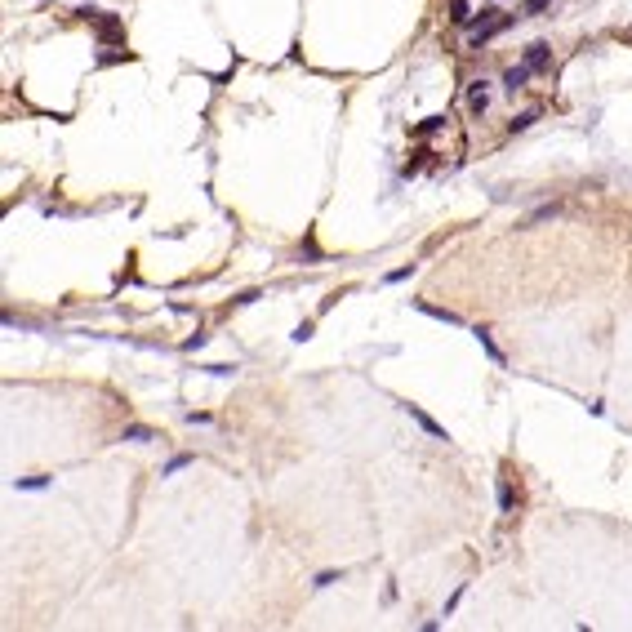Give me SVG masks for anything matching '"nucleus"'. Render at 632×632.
<instances>
[{
  "label": "nucleus",
  "mask_w": 632,
  "mask_h": 632,
  "mask_svg": "<svg viewBox=\"0 0 632 632\" xmlns=\"http://www.w3.org/2000/svg\"><path fill=\"white\" fill-rule=\"evenodd\" d=\"M450 22H454V27H468V22H472V5H468V0H450Z\"/></svg>",
  "instance_id": "8"
},
{
  "label": "nucleus",
  "mask_w": 632,
  "mask_h": 632,
  "mask_svg": "<svg viewBox=\"0 0 632 632\" xmlns=\"http://www.w3.org/2000/svg\"><path fill=\"white\" fill-rule=\"evenodd\" d=\"M125 441H156V432L143 428V423H134V428H125Z\"/></svg>",
  "instance_id": "15"
},
{
  "label": "nucleus",
  "mask_w": 632,
  "mask_h": 632,
  "mask_svg": "<svg viewBox=\"0 0 632 632\" xmlns=\"http://www.w3.org/2000/svg\"><path fill=\"white\" fill-rule=\"evenodd\" d=\"M512 14H499V18H490V22H481V27L477 31H472V50H485V45H490L494 41V36H499V31H508V27H512Z\"/></svg>",
  "instance_id": "1"
},
{
  "label": "nucleus",
  "mask_w": 632,
  "mask_h": 632,
  "mask_svg": "<svg viewBox=\"0 0 632 632\" xmlns=\"http://www.w3.org/2000/svg\"><path fill=\"white\" fill-rule=\"evenodd\" d=\"M499 512L503 517L517 512V494H512V485H508V481H499Z\"/></svg>",
  "instance_id": "11"
},
{
  "label": "nucleus",
  "mask_w": 632,
  "mask_h": 632,
  "mask_svg": "<svg viewBox=\"0 0 632 632\" xmlns=\"http://www.w3.org/2000/svg\"><path fill=\"white\" fill-rule=\"evenodd\" d=\"M201 347H205V334H192L187 343H183V352H201Z\"/></svg>",
  "instance_id": "21"
},
{
  "label": "nucleus",
  "mask_w": 632,
  "mask_h": 632,
  "mask_svg": "<svg viewBox=\"0 0 632 632\" xmlns=\"http://www.w3.org/2000/svg\"><path fill=\"white\" fill-rule=\"evenodd\" d=\"M526 80H530V67H526V63H521V67H508V71H503V89H508V94L526 89Z\"/></svg>",
  "instance_id": "6"
},
{
  "label": "nucleus",
  "mask_w": 632,
  "mask_h": 632,
  "mask_svg": "<svg viewBox=\"0 0 632 632\" xmlns=\"http://www.w3.org/2000/svg\"><path fill=\"white\" fill-rule=\"evenodd\" d=\"M312 330H316V325H312V321H303V325H294V343H308V338H312Z\"/></svg>",
  "instance_id": "19"
},
{
  "label": "nucleus",
  "mask_w": 632,
  "mask_h": 632,
  "mask_svg": "<svg viewBox=\"0 0 632 632\" xmlns=\"http://www.w3.org/2000/svg\"><path fill=\"white\" fill-rule=\"evenodd\" d=\"M343 579V570H321V575L312 579V588H330V583H338Z\"/></svg>",
  "instance_id": "16"
},
{
  "label": "nucleus",
  "mask_w": 632,
  "mask_h": 632,
  "mask_svg": "<svg viewBox=\"0 0 632 632\" xmlns=\"http://www.w3.org/2000/svg\"><path fill=\"white\" fill-rule=\"evenodd\" d=\"M556 214H561V205H539V210H534V214H526V223H521V227H534V223H548V218H556Z\"/></svg>",
  "instance_id": "9"
},
{
  "label": "nucleus",
  "mask_w": 632,
  "mask_h": 632,
  "mask_svg": "<svg viewBox=\"0 0 632 632\" xmlns=\"http://www.w3.org/2000/svg\"><path fill=\"white\" fill-rule=\"evenodd\" d=\"M50 485H54V477H18V481H14V490L31 494V490H50Z\"/></svg>",
  "instance_id": "10"
},
{
  "label": "nucleus",
  "mask_w": 632,
  "mask_h": 632,
  "mask_svg": "<svg viewBox=\"0 0 632 632\" xmlns=\"http://www.w3.org/2000/svg\"><path fill=\"white\" fill-rule=\"evenodd\" d=\"M410 276H415V263H410V267H396V272H387V285H401V281H410Z\"/></svg>",
  "instance_id": "17"
},
{
  "label": "nucleus",
  "mask_w": 632,
  "mask_h": 632,
  "mask_svg": "<svg viewBox=\"0 0 632 632\" xmlns=\"http://www.w3.org/2000/svg\"><path fill=\"white\" fill-rule=\"evenodd\" d=\"M405 415L415 419L419 428L432 436V441H450V436H445V428H441V423H436V419H432V415H428V410H423V405H405Z\"/></svg>",
  "instance_id": "2"
},
{
  "label": "nucleus",
  "mask_w": 632,
  "mask_h": 632,
  "mask_svg": "<svg viewBox=\"0 0 632 632\" xmlns=\"http://www.w3.org/2000/svg\"><path fill=\"white\" fill-rule=\"evenodd\" d=\"M415 312H423V316H432V321H445V325H464L454 312H445V308H432V303H415Z\"/></svg>",
  "instance_id": "7"
},
{
  "label": "nucleus",
  "mask_w": 632,
  "mask_h": 632,
  "mask_svg": "<svg viewBox=\"0 0 632 632\" xmlns=\"http://www.w3.org/2000/svg\"><path fill=\"white\" fill-rule=\"evenodd\" d=\"M192 464H196V454H174V459L161 468V477H174V472H183V468H192Z\"/></svg>",
  "instance_id": "12"
},
{
  "label": "nucleus",
  "mask_w": 632,
  "mask_h": 632,
  "mask_svg": "<svg viewBox=\"0 0 632 632\" xmlns=\"http://www.w3.org/2000/svg\"><path fill=\"white\" fill-rule=\"evenodd\" d=\"M468 107H472L477 116L490 107V85H485V80H472V85H468Z\"/></svg>",
  "instance_id": "5"
},
{
  "label": "nucleus",
  "mask_w": 632,
  "mask_h": 632,
  "mask_svg": "<svg viewBox=\"0 0 632 632\" xmlns=\"http://www.w3.org/2000/svg\"><path fill=\"white\" fill-rule=\"evenodd\" d=\"M548 63H552L548 41H534L530 50H526V67H530V71H548Z\"/></svg>",
  "instance_id": "3"
},
{
  "label": "nucleus",
  "mask_w": 632,
  "mask_h": 632,
  "mask_svg": "<svg viewBox=\"0 0 632 632\" xmlns=\"http://www.w3.org/2000/svg\"><path fill=\"white\" fill-rule=\"evenodd\" d=\"M548 5H552V0H526V14H543Z\"/></svg>",
  "instance_id": "20"
},
{
  "label": "nucleus",
  "mask_w": 632,
  "mask_h": 632,
  "mask_svg": "<svg viewBox=\"0 0 632 632\" xmlns=\"http://www.w3.org/2000/svg\"><path fill=\"white\" fill-rule=\"evenodd\" d=\"M472 334H477V343H481V352H485V357H490V361H494V366H508V357H503V352H499V343H494V334H490V330H485V325H477V330H472Z\"/></svg>",
  "instance_id": "4"
},
{
  "label": "nucleus",
  "mask_w": 632,
  "mask_h": 632,
  "mask_svg": "<svg viewBox=\"0 0 632 632\" xmlns=\"http://www.w3.org/2000/svg\"><path fill=\"white\" fill-rule=\"evenodd\" d=\"M445 120H450V116H428V120H419V125H415V134H419V138H428V134L445 129Z\"/></svg>",
  "instance_id": "14"
},
{
  "label": "nucleus",
  "mask_w": 632,
  "mask_h": 632,
  "mask_svg": "<svg viewBox=\"0 0 632 632\" xmlns=\"http://www.w3.org/2000/svg\"><path fill=\"white\" fill-rule=\"evenodd\" d=\"M464 592H468V588H464V583H459V588H454V592H450V601H445V619H450V615H454V610H459V601H464Z\"/></svg>",
  "instance_id": "18"
},
{
  "label": "nucleus",
  "mask_w": 632,
  "mask_h": 632,
  "mask_svg": "<svg viewBox=\"0 0 632 632\" xmlns=\"http://www.w3.org/2000/svg\"><path fill=\"white\" fill-rule=\"evenodd\" d=\"M534 120H539V112H521V116H512V120H508V134H526V129L534 125Z\"/></svg>",
  "instance_id": "13"
}]
</instances>
